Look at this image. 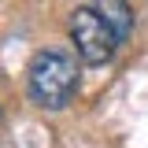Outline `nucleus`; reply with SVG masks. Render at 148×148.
<instances>
[{
	"mask_svg": "<svg viewBox=\"0 0 148 148\" xmlns=\"http://www.w3.org/2000/svg\"><path fill=\"white\" fill-rule=\"evenodd\" d=\"M71 45H74V52L82 56L85 63L100 67V63H108L115 56L119 37H115V30L104 18L96 15V8H78L71 15Z\"/></svg>",
	"mask_w": 148,
	"mask_h": 148,
	"instance_id": "f03ea898",
	"label": "nucleus"
},
{
	"mask_svg": "<svg viewBox=\"0 0 148 148\" xmlns=\"http://www.w3.org/2000/svg\"><path fill=\"white\" fill-rule=\"evenodd\" d=\"M26 89L30 100L37 108L59 111L71 104V96L78 92V63L71 52L63 48H45L30 59V71H26Z\"/></svg>",
	"mask_w": 148,
	"mask_h": 148,
	"instance_id": "f257e3e1",
	"label": "nucleus"
},
{
	"mask_svg": "<svg viewBox=\"0 0 148 148\" xmlns=\"http://www.w3.org/2000/svg\"><path fill=\"white\" fill-rule=\"evenodd\" d=\"M96 15L115 30L119 41H126L133 34V8H130V0H96Z\"/></svg>",
	"mask_w": 148,
	"mask_h": 148,
	"instance_id": "7ed1b4c3",
	"label": "nucleus"
}]
</instances>
